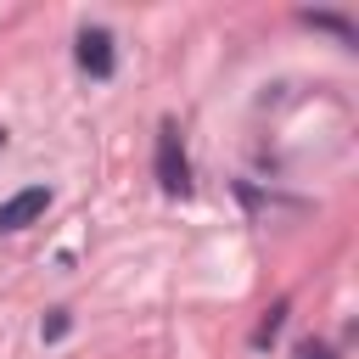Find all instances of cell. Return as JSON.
<instances>
[{"mask_svg": "<svg viewBox=\"0 0 359 359\" xmlns=\"http://www.w3.org/2000/svg\"><path fill=\"white\" fill-rule=\"evenodd\" d=\"M157 185L168 196H185L191 191V163H185V146H180V129L174 123L157 129Z\"/></svg>", "mask_w": 359, "mask_h": 359, "instance_id": "cell-1", "label": "cell"}, {"mask_svg": "<svg viewBox=\"0 0 359 359\" xmlns=\"http://www.w3.org/2000/svg\"><path fill=\"white\" fill-rule=\"evenodd\" d=\"M79 67H84L90 79H112L118 56H112V34H107V28H84V34H79Z\"/></svg>", "mask_w": 359, "mask_h": 359, "instance_id": "cell-2", "label": "cell"}, {"mask_svg": "<svg viewBox=\"0 0 359 359\" xmlns=\"http://www.w3.org/2000/svg\"><path fill=\"white\" fill-rule=\"evenodd\" d=\"M45 208H50V191H45V185H28V191H17L11 202H0V236H6V230H22V224H34Z\"/></svg>", "mask_w": 359, "mask_h": 359, "instance_id": "cell-3", "label": "cell"}, {"mask_svg": "<svg viewBox=\"0 0 359 359\" xmlns=\"http://www.w3.org/2000/svg\"><path fill=\"white\" fill-rule=\"evenodd\" d=\"M280 320H286V303H275V309L264 314V325L252 331V342H258V348H269V342H275V331H280Z\"/></svg>", "mask_w": 359, "mask_h": 359, "instance_id": "cell-4", "label": "cell"}, {"mask_svg": "<svg viewBox=\"0 0 359 359\" xmlns=\"http://www.w3.org/2000/svg\"><path fill=\"white\" fill-rule=\"evenodd\" d=\"M309 22H314V28H331V34H342V39H353V28H348L342 17H331V11H309Z\"/></svg>", "mask_w": 359, "mask_h": 359, "instance_id": "cell-5", "label": "cell"}, {"mask_svg": "<svg viewBox=\"0 0 359 359\" xmlns=\"http://www.w3.org/2000/svg\"><path fill=\"white\" fill-rule=\"evenodd\" d=\"M67 325H73V320H67V309H50V320H45V342H62V337H67Z\"/></svg>", "mask_w": 359, "mask_h": 359, "instance_id": "cell-6", "label": "cell"}, {"mask_svg": "<svg viewBox=\"0 0 359 359\" xmlns=\"http://www.w3.org/2000/svg\"><path fill=\"white\" fill-rule=\"evenodd\" d=\"M297 359H331V348H325V342H303V348H297Z\"/></svg>", "mask_w": 359, "mask_h": 359, "instance_id": "cell-7", "label": "cell"}]
</instances>
